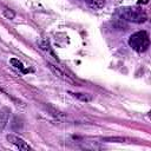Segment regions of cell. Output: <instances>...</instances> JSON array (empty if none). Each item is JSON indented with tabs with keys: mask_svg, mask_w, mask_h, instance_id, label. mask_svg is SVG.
Masks as SVG:
<instances>
[{
	"mask_svg": "<svg viewBox=\"0 0 151 151\" xmlns=\"http://www.w3.org/2000/svg\"><path fill=\"white\" fill-rule=\"evenodd\" d=\"M74 97H77L78 99H80V100H83V101H90L92 98H91V96H88V94H86V93H72Z\"/></svg>",
	"mask_w": 151,
	"mask_h": 151,
	"instance_id": "ba28073f",
	"label": "cell"
},
{
	"mask_svg": "<svg viewBox=\"0 0 151 151\" xmlns=\"http://www.w3.org/2000/svg\"><path fill=\"white\" fill-rule=\"evenodd\" d=\"M117 13L124 20L132 22H144L147 20V14L139 7H122L118 8Z\"/></svg>",
	"mask_w": 151,
	"mask_h": 151,
	"instance_id": "6da1fadb",
	"label": "cell"
},
{
	"mask_svg": "<svg viewBox=\"0 0 151 151\" xmlns=\"http://www.w3.org/2000/svg\"><path fill=\"white\" fill-rule=\"evenodd\" d=\"M92 9H100L105 5V0H85Z\"/></svg>",
	"mask_w": 151,
	"mask_h": 151,
	"instance_id": "8992f818",
	"label": "cell"
},
{
	"mask_svg": "<svg viewBox=\"0 0 151 151\" xmlns=\"http://www.w3.org/2000/svg\"><path fill=\"white\" fill-rule=\"evenodd\" d=\"M48 67L51 68V71L57 76V77H59L60 79H63V80H65V81H67V83H71V84H76V81L72 79V78H70L67 74H65L60 68H58L57 66H54L53 64H51V63H48Z\"/></svg>",
	"mask_w": 151,
	"mask_h": 151,
	"instance_id": "277c9868",
	"label": "cell"
},
{
	"mask_svg": "<svg viewBox=\"0 0 151 151\" xmlns=\"http://www.w3.org/2000/svg\"><path fill=\"white\" fill-rule=\"evenodd\" d=\"M11 64H12L17 70L21 71L22 73H27V72H29V70L25 68V67H24V65H22V63H21V61H19L18 59H15V58H12V59H11Z\"/></svg>",
	"mask_w": 151,
	"mask_h": 151,
	"instance_id": "52a82bcc",
	"label": "cell"
},
{
	"mask_svg": "<svg viewBox=\"0 0 151 151\" xmlns=\"http://www.w3.org/2000/svg\"><path fill=\"white\" fill-rule=\"evenodd\" d=\"M9 110L7 107H4L0 110V130H4V127L7 125L8 118H9Z\"/></svg>",
	"mask_w": 151,
	"mask_h": 151,
	"instance_id": "5b68a950",
	"label": "cell"
},
{
	"mask_svg": "<svg viewBox=\"0 0 151 151\" xmlns=\"http://www.w3.org/2000/svg\"><path fill=\"white\" fill-rule=\"evenodd\" d=\"M7 140L12 144H14L19 150H22V151H27V150H31V146L21 138L14 136V134H8L7 136Z\"/></svg>",
	"mask_w": 151,
	"mask_h": 151,
	"instance_id": "3957f363",
	"label": "cell"
},
{
	"mask_svg": "<svg viewBox=\"0 0 151 151\" xmlns=\"http://www.w3.org/2000/svg\"><path fill=\"white\" fill-rule=\"evenodd\" d=\"M4 13H5V15H6L8 19H13V18H14V12H12V11L8 9V8L4 9Z\"/></svg>",
	"mask_w": 151,
	"mask_h": 151,
	"instance_id": "9c48e42d",
	"label": "cell"
},
{
	"mask_svg": "<svg viewBox=\"0 0 151 151\" xmlns=\"http://www.w3.org/2000/svg\"><path fill=\"white\" fill-rule=\"evenodd\" d=\"M129 45L137 52H145L150 46L149 34L145 31H139L133 33L129 38Z\"/></svg>",
	"mask_w": 151,
	"mask_h": 151,
	"instance_id": "7a4b0ae2",
	"label": "cell"
}]
</instances>
